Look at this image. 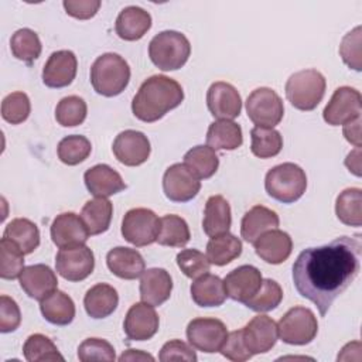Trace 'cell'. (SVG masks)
Wrapping results in <instances>:
<instances>
[{
  "instance_id": "33",
  "label": "cell",
  "mask_w": 362,
  "mask_h": 362,
  "mask_svg": "<svg viewBox=\"0 0 362 362\" xmlns=\"http://www.w3.org/2000/svg\"><path fill=\"white\" fill-rule=\"evenodd\" d=\"M243 143L242 129L233 120H216L209 124L206 144L214 150H236Z\"/></svg>"
},
{
  "instance_id": "51",
  "label": "cell",
  "mask_w": 362,
  "mask_h": 362,
  "mask_svg": "<svg viewBox=\"0 0 362 362\" xmlns=\"http://www.w3.org/2000/svg\"><path fill=\"white\" fill-rule=\"evenodd\" d=\"M158 359L161 362H170V361H187V362H195L197 354L195 351L180 339H171L165 342L160 351Z\"/></svg>"
},
{
  "instance_id": "20",
  "label": "cell",
  "mask_w": 362,
  "mask_h": 362,
  "mask_svg": "<svg viewBox=\"0 0 362 362\" xmlns=\"http://www.w3.org/2000/svg\"><path fill=\"white\" fill-rule=\"evenodd\" d=\"M78 61L72 51L59 49L49 55L42 69V82L48 88L68 86L76 75Z\"/></svg>"
},
{
  "instance_id": "14",
  "label": "cell",
  "mask_w": 362,
  "mask_h": 362,
  "mask_svg": "<svg viewBox=\"0 0 362 362\" xmlns=\"http://www.w3.org/2000/svg\"><path fill=\"white\" fill-rule=\"evenodd\" d=\"M206 106L218 120H232L240 115L242 99L233 85L218 81L206 92Z\"/></svg>"
},
{
  "instance_id": "46",
  "label": "cell",
  "mask_w": 362,
  "mask_h": 362,
  "mask_svg": "<svg viewBox=\"0 0 362 362\" xmlns=\"http://www.w3.org/2000/svg\"><path fill=\"white\" fill-rule=\"evenodd\" d=\"M31 103L24 92L8 93L1 102V116L11 124H20L30 116Z\"/></svg>"
},
{
  "instance_id": "11",
  "label": "cell",
  "mask_w": 362,
  "mask_h": 362,
  "mask_svg": "<svg viewBox=\"0 0 362 362\" xmlns=\"http://www.w3.org/2000/svg\"><path fill=\"white\" fill-rule=\"evenodd\" d=\"M228 334L226 325L216 318H194L187 325L188 342L206 354L219 352Z\"/></svg>"
},
{
  "instance_id": "7",
  "label": "cell",
  "mask_w": 362,
  "mask_h": 362,
  "mask_svg": "<svg viewBox=\"0 0 362 362\" xmlns=\"http://www.w3.org/2000/svg\"><path fill=\"white\" fill-rule=\"evenodd\" d=\"M279 337L288 345L310 344L318 332L315 314L305 307L290 308L277 322Z\"/></svg>"
},
{
  "instance_id": "39",
  "label": "cell",
  "mask_w": 362,
  "mask_h": 362,
  "mask_svg": "<svg viewBox=\"0 0 362 362\" xmlns=\"http://www.w3.org/2000/svg\"><path fill=\"white\" fill-rule=\"evenodd\" d=\"M252 153L259 158H270L277 156L283 147V137L280 132L273 127L255 126L250 130Z\"/></svg>"
},
{
  "instance_id": "9",
  "label": "cell",
  "mask_w": 362,
  "mask_h": 362,
  "mask_svg": "<svg viewBox=\"0 0 362 362\" xmlns=\"http://www.w3.org/2000/svg\"><path fill=\"white\" fill-rule=\"evenodd\" d=\"M160 230L158 216L147 208H133L127 211L122 221L123 238L137 246H147L157 240Z\"/></svg>"
},
{
  "instance_id": "29",
  "label": "cell",
  "mask_w": 362,
  "mask_h": 362,
  "mask_svg": "<svg viewBox=\"0 0 362 362\" xmlns=\"http://www.w3.org/2000/svg\"><path fill=\"white\" fill-rule=\"evenodd\" d=\"M117 304L119 296L116 288L106 283L92 286L83 297V305L88 315L96 320L109 317L116 310Z\"/></svg>"
},
{
  "instance_id": "15",
  "label": "cell",
  "mask_w": 362,
  "mask_h": 362,
  "mask_svg": "<svg viewBox=\"0 0 362 362\" xmlns=\"http://www.w3.org/2000/svg\"><path fill=\"white\" fill-rule=\"evenodd\" d=\"M112 150L122 164L136 167L147 161L151 147L144 133L137 130H124L116 136Z\"/></svg>"
},
{
  "instance_id": "54",
  "label": "cell",
  "mask_w": 362,
  "mask_h": 362,
  "mask_svg": "<svg viewBox=\"0 0 362 362\" xmlns=\"http://www.w3.org/2000/svg\"><path fill=\"white\" fill-rule=\"evenodd\" d=\"M361 122H362L361 117H356L355 120L345 123L344 129H342L345 139L351 144H354L355 147H359V148H361Z\"/></svg>"
},
{
  "instance_id": "35",
  "label": "cell",
  "mask_w": 362,
  "mask_h": 362,
  "mask_svg": "<svg viewBox=\"0 0 362 362\" xmlns=\"http://www.w3.org/2000/svg\"><path fill=\"white\" fill-rule=\"evenodd\" d=\"M242 253V242L235 235L226 232L212 236L206 243V257L211 264L225 266L239 257Z\"/></svg>"
},
{
  "instance_id": "43",
  "label": "cell",
  "mask_w": 362,
  "mask_h": 362,
  "mask_svg": "<svg viewBox=\"0 0 362 362\" xmlns=\"http://www.w3.org/2000/svg\"><path fill=\"white\" fill-rule=\"evenodd\" d=\"M92 151L90 141L81 134L64 137L57 147L58 158L66 165H76L85 161Z\"/></svg>"
},
{
  "instance_id": "34",
  "label": "cell",
  "mask_w": 362,
  "mask_h": 362,
  "mask_svg": "<svg viewBox=\"0 0 362 362\" xmlns=\"http://www.w3.org/2000/svg\"><path fill=\"white\" fill-rule=\"evenodd\" d=\"M3 238L14 242L24 255L33 253L40 245V230L37 225L27 218H16L8 222Z\"/></svg>"
},
{
  "instance_id": "44",
  "label": "cell",
  "mask_w": 362,
  "mask_h": 362,
  "mask_svg": "<svg viewBox=\"0 0 362 362\" xmlns=\"http://www.w3.org/2000/svg\"><path fill=\"white\" fill-rule=\"evenodd\" d=\"M0 276L6 280H14L20 277L24 270V253L23 250L7 238L0 240Z\"/></svg>"
},
{
  "instance_id": "4",
  "label": "cell",
  "mask_w": 362,
  "mask_h": 362,
  "mask_svg": "<svg viewBox=\"0 0 362 362\" xmlns=\"http://www.w3.org/2000/svg\"><path fill=\"white\" fill-rule=\"evenodd\" d=\"M191 55L188 38L178 31L165 30L153 37L148 44V57L161 71H175L185 65Z\"/></svg>"
},
{
  "instance_id": "19",
  "label": "cell",
  "mask_w": 362,
  "mask_h": 362,
  "mask_svg": "<svg viewBox=\"0 0 362 362\" xmlns=\"http://www.w3.org/2000/svg\"><path fill=\"white\" fill-rule=\"evenodd\" d=\"M262 280L263 277L257 267L250 264L239 266L223 279L226 296L235 301L245 303L259 290Z\"/></svg>"
},
{
  "instance_id": "30",
  "label": "cell",
  "mask_w": 362,
  "mask_h": 362,
  "mask_svg": "<svg viewBox=\"0 0 362 362\" xmlns=\"http://www.w3.org/2000/svg\"><path fill=\"white\" fill-rule=\"evenodd\" d=\"M194 303L199 307H218L226 300L223 280L215 274L205 273L195 279L189 287Z\"/></svg>"
},
{
  "instance_id": "45",
  "label": "cell",
  "mask_w": 362,
  "mask_h": 362,
  "mask_svg": "<svg viewBox=\"0 0 362 362\" xmlns=\"http://www.w3.org/2000/svg\"><path fill=\"white\" fill-rule=\"evenodd\" d=\"M86 113L85 100L76 95L62 98L55 107V119L64 127H74L83 123Z\"/></svg>"
},
{
  "instance_id": "24",
  "label": "cell",
  "mask_w": 362,
  "mask_h": 362,
  "mask_svg": "<svg viewBox=\"0 0 362 362\" xmlns=\"http://www.w3.org/2000/svg\"><path fill=\"white\" fill-rule=\"evenodd\" d=\"M173 290V279L164 269L153 267L144 270L140 280V298L141 301L154 307L165 303Z\"/></svg>"
},
{
  "instance_id": "41",
  "label": "cell",
  "mask_w": 362,
  "mask_h": 362,
  "mask_svg": "<svg viewBox=\"0 0 362 362\" xmlns=\"http://www.w3.org/2000/svg\"><path fill=\"white\" fill-rule=\"evenodd\" d=\"M281 300L283 290L280 284L272 279H263L259 290L243 304L256 313H267L274 310Z\"/></svg>"
},
{
  "instance_id": "13",
  "label": "cell",
  "mask_w": 362,
  "mask_h": 362,
  "mask_svg": "<svg viewBox=\"0 0 362 362\" xmlns=\"http://www.w3.org/2000/svg\"><path fill=\"white\" fill-rule=\"evenodd\" d=\"M201 189L199 178L182 163L170 165L163 175V191L173 202H187Z\"/></svg>"
},
{
  "instance_id": "50",
  "label": "cell",
  "mask_w": 362,
  "mask_h": 362,
  "mask_svg": "<svg viewBox=\"0 0 362 362\" xmlns=\"http://www.w3.org/2000/svg\"><path fill=\"white\" fill-rule=\"evenodd\" d=\"M219 352L225 358H228L229 361H233V362H245L252 358V354L249 352V349L245 345V341L242 337V329L229 332L222 348L219 349Z\"/></svg>"
},
{
  "instance_id": "3",
  "label": "cell",
  "mask_w": 362,
  "mask_h": 362,
  "mask_svg": "<svg viewBox=\"0 0 362 362\" xmlns=\"http://www.w3.org/2000/svg\"><path fill=\"white\" fill-rule=\"evenodd\" d=\"M129 81L130 66L119 54H102L90 66V83L99 95L116 96L126 89Z\"/></svg>"
},
{
  "instance_id": "28",
  "label": "cell",
  "mask_w": 362,
  "mask_h": 362,
  "mask_svg": "<svg viewBox=\"0 0 362 362\" xmlns=\"http://www.w3.org/2000/svg\"><path fill=\"white\" fill-rule=\"evenodd\" d=\"M232 223L229 202L222 195L208 198L204 211L202 229L208 236H218L229 232Z\"/></svg>"
},
{
  "instance_id": "53",
  "label": "cell",
  "mask_w": 362,
  "mask_h": 362,
  "mask_svg": "<svg viewBox=\"0 0 362 362\" xmlns=\"http://www.w3.org/2000/svg\"><path fill=\"white\" fill-rule=\"evenodd\" d=\"M62 6L68 16L75 17L78 20H88L98 13L100 7V1L99 0H76V1L65 0Z\"/></svg>"
},
{
  "instance_id": "37",
  "label": "cell",
  "mask_w": 362,
  "mask_h": 362,
  "mask_svg": "<svg viewBox=\"0 0 362 362\" xmlns=\"http://www.w3.org/2000/svg\"><path fill=\"white\" fill-rule=\"evenodd\" d=\"M184 164L199 180H206L216 173L219 167V158L215 150L209 146H195L185 153Z\"/></svg>"
},
{
  "instance_id": "26",
  "label": "cell",
  "mask_w": 362,
  "mask_h": 362,
  "mask_svg": "<svg viewBox=\"0 0 362 362\" xmlns=\"http://www.w3.org/2000/svg\"><path fill=\"white\" fill-rule=\"evenodd\" d=\"M280 223L279 215L267 206L255 205L242 218L240 235L247 243H255L264 232L276 229Z\"/></svg>"
},
{
  "instance_id": "25",
  "label": "cell",
  "mask_w": 362,
  "mask_h": 362,
  "mask_svg": "<svg viewBox=\"0 0 362 362\" xmlns=\"http://www.w3.org/2000/svg\"><path fill=\"white\" fill-rule=\"evenodd\" d=\"M106 264L109 270L124 280H134L146 270L143 256L136 250L124 246L113 247L106 255Z\"/></svg>"
},
{
  "instance_id": "16",
  "label": "cell",
  "mask_w": 362,
  "mask_h": 362,
  "mask_svg": "<svg viewBox=\"0 0 362 362\" xmlns=\"http://www.w3.org/2000/svg\"><path fill=\"white\" fill-rule=\"evenodd\" d=\"M160 320L154 310V305L144 301L133 304L123 322L124 334L132 341H146L156 335L158 331Z\"/></svg>"
},
{
  "instance_id": "38",
  "label": "cell",
  "mask_w": 362,
  "mask_h": 362,
  "mask_svg": "<svg viewBox=\"0 0 362 362\" xmlns=\"http://www.w3.org/2000/svg\"><path fill=\"white\" fill-rule=\"evenodd\" d=\"M337 218L348 226L362 225V191L361 188H346L335 202Z\"/></svg>"
},
{
  "instance_id": "8",
  "label": "cell",
  "mask_w": 362,
  "mask_h": 362,
  "mask_svg": "<svg viewBox=\"0 0 362 362\" xmlns=\"http://www.w3.org/2000/svg\"><path fill=\"white\" fill-rule=\"evenodd\" d=\"M247 117L259 127L277 126L284 115L281 98L272 88H257L246 99Z\"/></svg>"
},
{
  "instance_id": "10",
  "label": "cell",
  "mask_w": 362,
  "mask_h": 362,
  "mask_svg": "<svg viewBox=\"0 0 362 362\" xmlns=\"http://www.w3.org/2000/svg\"><path fill=\"white\" fill-rule=\"evenodd\" d=\"M362 98L359 90L351 86H339L324 107L322 117L331 126L345 124L361 117Z\"/></svg>"
},
{
  "instance_id": "17",
  "label": "cell",
  "mask_w": 362,
  "mask_h": 362,
  "mask_svg": "<svg viewBox=\"0 0 362 362\" xmlns=\"http://www.w3.org/2000/svg\"><path fill=\"white\" fill-rule=\"evenodd\" d=\"M242 337L252 355L266 354L276 345L279 338L277 324L269 315L259 314L242 328Z\"/></svg>"
},
{
  "instance_id": "56",
  "label": "cell",
  "mask_w": 362,
  "mask_h": 362,
  "mask_svg": "<svg viewBox=\"0 0 362 362\" xmlns=\"http://www.w3.org/2000/svg\"><path fill=\"white\" fill-rule=\"evenodd\" d=\"M154 361V356H151L150 354H146L143 351L139 349H127L126 352H123L119 358V361Z\"/></svg>"
},
{
  "instance_id": "31",
  "label": "cell",
  "mask_w": 362,
  "mask_h": 362,
  "mask_svg": "<svg viewBox=\"0 0 362 362\" xmlns=\"http://www.w3.org/2000/svg\"><path fill=\"white\" fill-rule=\"evenodd\" d=\"M42 317L54 325H68L75 317L74 300L64 291L55 290L40 301Z\"/></svg>"
},
{
  "instance_id": "22",
  "label": "cell",
  "mask_w": 362,
  "mask_h": 362,
  "mask_svg": "<svg viewBox=\"0 0 362 362\" xmlns=\"http://www.w3.org/2000/svg\"><path fill=\"white\" fill-rule=\"evenodd\" d=\"M256 255L270 264H280L288 259L293 250V240L290 235L280 229L264 232L255 243Z\"/></svg>"
},
{
  "instance_id": "47",
  "label": "cell",
  "mask_w": 362,
  "mask_h": 362,
  "mask_svg": "<svg viewBox=\"0 0 362 362\" xmlns=\"http://www.w3.org/2000/svg\"><path fill=\"white\" fill-rule=\"evenodd\" d=\"M177 264L180 270L189 279H198L209 272L211 263L202 252L197 249H182L177 255Z\"/></svg>"
},
{
  "instance_id": "48",
  "label": "cell",
  "mask_w": 362,
  "mask_h": 362,
  "mask_svg": "<svg viewBox=\"0 0 362 362\" xmlns=\"http://www.w3.org/2000/svg\"><path fill=\"white\" fill-rule=\"evenodd\" d=\"M78 358L82 362L90 361H107L116 359L115 348L110 342L100 338H86L78 348Z\"/></svg>"
},
{
  "instance_id": "6",
  "label": "cell",
  "mask_w": 362,
  "mask_h": 362,
  "mask_svg": "<svg viewBox=\"0 0 362 362\" xmlns=\"http://www.w3.org/2000/svg\"><path fill=\"white\" fill-rule=\"evenodd\" d=\"M325 78L317 69H303L290 75L286 82V96L298 110H314L325 93Z\"/></svg>"
},
{
  "instance_id": "40",
  "label": "cell",
  "mask_w": 362,
  "mask_h": 362,
  "mask_svg": "<svg viewBox=\"0 0 362 362\" xmlns=\"http://www.w3.org/2000/svg\"><path fill=\"white\" fill-rule=\"evenodd\" d=\"M10 48H11V54L17 59L31 64L34 59L40 57L42 45L35 31L30 28H20L11 35Z\"/></svg>"
},
{
  "instance_id": "27",
  "label": "cell",
  "mask_w": 362,
  "mask_h": 362,
  "mask_svg": "<svg viewBox=\"0 0 362 362\" xmlns=\"http://www.w3.org/2000/svg\"><path fill=\"white\" fill-rule=\"evenodd\" d=\"M151 27V16L141 7L127 6L124 7L115 24L116 34L124 41L140 40Z\"/></svg>"
},
{
  "instance_id": "12",
  "label": "cell",
  "mask_w": 362,
  "mask_h": 362,
  "mask_svg": "<svg viewBox=\"0 0 362 362\" xmlns=\"http://www.w3.org/2000/svg\"><path fill=\"white\" fill-rule=\"evenodd\" d=\"M93 252L86 245L59 249L55 257L57 273L68 281L85 280L93 272Z\"/></svg>"
},
{
  "instance_id": "5",
  "label": "cell",
  "mask_w": 362,
  "mask_h": 362,
  "mask_svg": "<svg viewBox=\"0 0 362 362\" xmlns=\"http://www.w3.org/2000/svg\"><path fill=\"white\" fill-rule=\"evenodd\" d=\"M264 188L276 201L293 204L305 192L307 175L300 165L294 163H283L267 171Z\"/></svg>"
},
{
  "instance_id": "2",
  "label": "cell",
  "mask_w": 362,
  "mask_h": 362,
  "mask_svg": "<svg viewBox=\"0 0 362 362\" xmlns=\"http://www.w3.org/2000/svg\"><path fill=\"white\" fill-rule=\"evenodd\" d=\"M182 100L184 90L175 79L165 75H153L139 88L132 102V110L139 120L153 123L180 106Z\"/></svg>"
},
{
  "instance_id": "49",
  "label": "cell",
  "mask_w": 362,
  "mask_h": 362,
  "mask_svg": "<svg viewBox=\"0 0 362 362\" xmlns=\"http://www.w3.org/2000/svg\"><path fill=\"white\" fill-rule=\"evenodd\" d=\"M361 25L355 27L349 33H346L339 44V55L342 57V61L352 69L361 71L362 62H361Z\"/></svg>"
},
{
  "instance_id": "32",
  "label": "cell",
  "mask_w": 362,
  "mask_h": 362,
  "mask_svg": "<svg viewBox=\"0 0 362 362\" xmlns=\"http://www.w3.org/2000/svg\"><path fill=\"white\" fill-rule=\"evenodd\" d=\"M113 215V205L107 198L96 197L89 199L82 211L81 218L89 232V235H99L109 229Z\"/></svg>"
},
{
  "instance_id": "36",
  "label": "cell",
  "mask_w": 362,
  "mask_h": 362,
  "mask_svg": "<svg viewBox=\"0 0 362 362\" xmlns=\"http://www.w3.org/2000/svg\"><path fill=\"white\" fill-rule=\"evenodd\" d=\"M189 228L184 218L173 214L160 218V230L156 242L163 246L182 247L189 242Z\"/></svg>"
},
{
  "instance_id": "23",
  "label": "cell",
  "mask_w": 362,
  "mask_h": 362,
  "mask_svg": "<svg viewBox=\"0 0 362 362\" xmlns=\"http://www.w3.org/2000/svg\"><path fill=\"white\" fill-rule=\"evenodd\" d=\"M85 185L95 197L107 198L126 188L122 175L107 164H96L85 171Z\"/></svg>"
},
{
  "instance_id": "21",
  "label": "cell",
  "mask_w": 362,
  "mask_h": 362,
  "mask_svg": "<svg viewBox=\"0 0 362 362\" xmlns=\"http://www.w3.org/2000/svg\"><path fill=\"white\" fill-rule=\"evenodd\" d=\"M20 286L25 294L34 300H44L58 287L55 272L47 264H31L20 274Z\"/></svg>"
},
{
  "instance_id": "55",
  "label": "cell",
  "mask_w": 362,
  "mask_h": 362,
  "mask_svg": "<svg viewBox=\"0 0 362 362\" xmlns=\"http://www.w3.org/2000/svg\"><path fill=\"white\" fill-rule=\"evenodd\" d=\"M345 165L351 173H354L356 177H361V148L356 147L354 151H351L345 158Z\"/></svg>"
},
{
  "instance_id": "42",
  "label": "cell",
  "mask_w": 362,
  "mask_h": 362,
  "mask_svg": "<svg viewBox=\"0 0 362 362\" xmlns=\"http://www.w3.org/2000/svg\"><path fill=\"white\" fill-rule=\"evenodd\" d=\"M24 358L28 362H44V361H64L57 345L42 334L30 335L23 346Z\"/></svg>"
},
{
  "instance_id": "18",
  "label": "cell",
  "mask_w": 362,
  "mask_h": 362,
  "mask_svg": "<svg viewBox=\"0 0 362 362\" xmlns=\"http://www.w3.org/2000/svg\"><path fill=\"white\" fill-rule=\"evenodd\" d=\"M88 238L89 232L82 218L74 212L59 214L52 221L51 239L59 249L85 245Z\"/></svg>"
},
{
  "instance_id": "52",
  "label": "cell",
  "mask_w": 362,
  "mask_h": 362,
  "mask_svg": "<svg viewBox=\"0 0 362 362\" xmlns=\"http://www.w3.org/2000/svg\"><path fill=\"white\" fill-rule=\"evenodd\" d=\"M21 322V313L17 303L8 297H0V331L1 332H11L18 328Z\"/></svg>"
},
{
  "instance_id": "1",
  "label": "cell",
  "mask_w": 362,
  "mask_h": 362,
  "mask_svg": "<svg viewBox=\"0 0 362 362\" xmlns=\"http://www.w3.org/2000/svg\"><path fill=\"white\" fill-rule=\"evenodd\" d=\"M361 259V235L341 236L328 245L304 249L293 264L294 287L324 317L358 276Z\"/></svg>"
}]
</instances>
